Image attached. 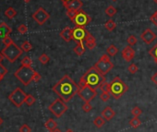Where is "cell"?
<instances>
[{"label": "cell", "instance_id": "cell-1", "mask_svg": "<svg viewBox=\"0 0 157 132\" xmlns=\"http://www.w3.org/2000/svg\"><path fill=\"white\" fill-rule=\"evenodd\" d=\"M52 90L65 103H68L75 96V94L78 93L79 85L76 84L68 75H65L52 88Z\"/></svg>", "mask_w": 157, "mask_h": 132}, {"label": "cell", "instance_id": "cell-2", "mask_svg": "<svg viewBox=\"0 0 157 132\" xmlns=\"http://www.w3.org/2000/svg\"><path fill=\"white\" fill-rule=\"evenodd\" d=\"M106 77H104L95 67H92L90 69H88L85 74L83 75L81 78L80 79L79 81V87L82 86H90L93 89H97L99 86L106 81Z\"/></svg>", "mask_w": 157, "mask_h": 132}, {"label": "cell", "instance_id": "cell-3", "mask_svg": "<svg viewBox=\"0 0 157 132\" xmlns=\"http://www.w3.org/2000/svg\"><path fill=\"white\" fill-rule=\"evenodd\" d=\"M110 85V94L116 100L119 99L125 92L129 91V86L126 84L119 77L114 78L113 81L109 83Z\"/></svg>", "mask_w": 157, "mask_h": 132}, {"label": "cell", "instance_id": "cell-4", "mask_svg": "<svg viewBox=\"0 0 157 132\" xmlns=\"http://www.w3.org/2000/svg\"><path fill=\"white\" fill-rule=\"evenodd\" d=\"M34 70L31 67H20L14 73V76L22 82L24 86H28L33 79Z\"/></svg>", "mask_w": 157, "mask_h": 132}, {"label": "cell", "instance_id": "cell-5", "mask_svg": "<svg viewBox=\"0 0 157 132\" xmlns=\"http://www.w3.org/2000/svg\"><path fill=\"white\" fill-rule=\"evenodd\" d=\"M1 53L3 54V56L5 57V58L7 59L10 63H14L22 54L23 50L22 48H19L13 42L11 45L5 46L2 49Z\"/></svg>", "mask_w": 157, "mask_h": 132}, {"label": "cell", "instance_id": "cell-6", "mask_svg": "<svg viewBox=\"0 0 157 132\" xmlns=\"http://www.w3.org/2000/svg\"><path fill=\"white\" fill-rule=\"evenodd\" d=\"M68 105L66 103L62 100V99L58 98L57 100H55L48 106V110L57 117H61L68 111Z\"/></svg>", "mask_w": 157, "mask_h": 132}, {"label": "cell", "instance_id": "cell-7", "mask_svg": "<svg viewBox=\"0 0 157 132\" xmlns=\"http://www.w3.org/2000/svg\"><path fill=\"white\" fill-rule=\"evenodd\" d=\"M94 67H95L104 76L114 68V64L110 60V57H109L108 54H104L100 57V59L95 63Z\"/></svg>", "mask_w": 157, "mask_h": 132}, {"label": "cell", "instance_id": "cell-8", "mask_svg": "<svg viewBox=\"0 0 157 132\" xmlns=\"http://www.w3.org/2000/svg\"><path fill=\"white\" fill-rule=\"evenodd\" d=\"M77 94L85 103H91L97 95V92L95 89H93V88L90 86H82L79 87V91Z\"/></svg>", "mask_w": 157, "mask_h": 132}, {"label": "cell", "instance_id": "cell-9", "mask_svg": "<svg viewBox=\"0 0 157 132\" xmlns=\"http://www.w3.org/2000/svg\"><path fill=\"white\" fill-rule=\"evenodd\" d=\"M26 97H27V94L22 89L16 88V89L9 94L8 99L16 107H20L25 103Z\"/></svg>", "mask_w": 157, "mask_h": 132}, {"label": "cell", "instance_id": "cell-10", "mask_svg": "<svg viewBox=\"0 0 157 132\" xmlns=\"http://www.w3.org/2000/svg\"><path fill=\"white\" fill-rule=\"evenodd\" d=\"M91 20H92L91 17L84 11V10L80 9L77 12L75 18L71 21L76 27H85L91 22Z\"/></svg>", "mask_w": 157, "mask_h": 132}, {"label": "cell", "instance_id": "cell-11", "mask_svg": "<svg viewBox=\"0 0 157 132\" xmlns=\"http://www.w3.org/2000/svg\"><path fill=\"white\" fill-rule=\"evenodd\" d=\"M50 14L43 7H39L36 11L33 14V19L37 22L38 25H44L49 19Z\"/></svg>", "mask_w": 157, "mask_h": 132}, {"label": "cell", "instance_id": "cell-12", "mask_svg": "<svg viewBox=\"0 0 157 132\" xmlns=\"http://www.w3.org/2000/svg\"><path fill=\"white\" fill-rule=\"evenodd\" d=\"M88 31L85 29V27H75L74 29H72V36L73 40L77 43H83V41L85 40Z\"/></svg>", "mask_w": 157, "mask_h": 132}, {"label": "cell", "instance_id": "cell-13", "mask_svg": "<svg viewBox=\"0 0 157 132\" xmlns=\"http://www.w3.org/2000/svg\"><path fill=\"white\" fill-rule=\"evenodd\" d=\"M155 38H156V34L151 29H146L141 34V39L146 43V45H151V43L155 40Z\"/></svg>", "mask_w": 157, "mask_h": 132}, {"label": "cell", "instance_id": "cell-14", "mask_svg": "<svg viewBox=\"0 0 157 132\" xmlns=\"http://www.w3.org/2000/svg\"><path fill=\"white\" fill-rule=\"evenodd\" d=\"M63 5L67 8V10H74V11H79V10L82 9L83 7L81 0H71V1L64 3Z\"/></svg>", "mask_w": 157, "mask_h": 132}, {"label": "cell", "instance_id": "cell-15", "mask_svg": "<svg viewBox=\"0 0 157 132\" xmlns=\"http://www.w3.org/2000/svg\"><path fill=\"white\" fill-rule=\"evenodd\" d=\"M122 57L124 58L125 61H127V62H130L133 58H134V56H135V51L133 50V48L130 46V45H128V46H126L122 52Z\"/></svg>", "mask_w": 157, "mask_h": 132}, {"label": "cell", "instance_id": "cell-16", "mask_svg": "<svg viewBox=\"0 0 157 132\" xmlns=\"http://www.w3.org/2000/svg\"><path fill=\"white\" fill-rule=\"evenodd\" d=\"M60 37L64 40L65 42L68 43L70 41L73 40V36H72V29H70L69 27H66L63 29L61 31H60V34H59Z\"/></svg>", "mask_w": 157, "mask_h": 132}, {"label": "cell", "instance_id": "cell-17", "mask_svg": "<svg viewBox=\"0 0 157 132\" xmlns=\"http://www.w3.org/2000/svg\"><path fill=\"white\" fill-rule=\"evenodd\" d=\"M101 116H103V118L106 120V121H110L112 118H114L115 116H116V113H115V111H114V110L111 107L107 106V107H106L102 111Z\"/></svg>", "mask_w": 157, "mask_h": 132}, {"label": "cell", "instance_id": "cell-18", "mask_svg": "<svg viewBox=\"0 0 157 132\" xmlns=\"http://www.w3.org/2000/svg\"><path fill=\"white\" fill-rule=\"evenodd\" d=\"M85 45L86 46L90 49V50H92L94 47L96 46V42H95V38L92 36V34H91L90 32H88V34L85 38Z\"/></svg>", "mask_w": 157, "mask_h": 132}, {"label": "cell", "instance_id": "cell-19", "mask_svg": "<svg viewBox=\"0 0 157 132\" xmlns=\"http://www.w3.org/2000/svg\"><path fill=\"white\" fill-rule=\"evenodd\" d=\"M10 32H11V29L7 25V23L5 22L0 23V38H4L6 36H8Z\"/></svg>", "mask_w": 157, "mask_h": 132}, {"label": "cell", "instance_id": "cell-20", "mask_svg": "<svg viewBox=\"0 0 157 132\" xmlns=\"http://www.w3.org/2000/svg\"><path fill=\"white\" fill-rule=\"evenodd\" d=\"M73 51L75 52L77 56L79 57L82 56V54L85 53V47H84V45H83V43H78V45L75 46L74 49H73Z\"/></svg>", "mask_w": 157, "mask_h": 132}, {"label": "cell", "instance_id": "cell-21", "mask_svg": "<svg viewBox=\"0 0 157 132\" xmlns=\"http://www.w3.org/2000/svg\"><path fill=\"white\" fill-rule=\"evenodd\" d=\"M45 128H46L48 130L52 131V130H54V129H56V128H57V123L56 122V121H55L54 119L49 118V119L46 121V122H45Z\"/></svg>", "mask_w": 157, "mask_h": 132}, {"label": "cell", "instance_id": "cell-22", "mask_svg": "<svg viewBox=\"0 0 157 132\" xmlns=\"http://www.w3.org/2000/svg\"><path fill=\"white\" fill-rule=\"evenodd\" d=\"M93 124H94V126H95L96 128H101L104 124H106V120L103 118L102 116H97L95 119L93 120Z\"/></svg>", "mask_w": 157, "mask_h": 132}, {"label": "cell", "instance_id": "cell-23", "mask_svg": "<svg viewBox=\"0 0 157 132\" xmlns=\"http://www.w3.org/2000/svg\"><path fill=\"white\" fill-rule=\"evenodd\" d=\"M104 27H106V29L108 31H114L115 29H116L117 24H116V22H115L114 20L109 19V20L106 21V23H104Z\"/></svg>", "mask_w": 157, "mask_h": 132}, {"label": "cell", "instance_id": "cell-24", "mask_svg": "<svg viewBox=\"0 0 157 132\" xmlns=\"http://www.w3.org/2000/svg\"><path fill=\"white\" fill-rule=\"evenodd\" d=\"M5 15L9 19H12L13 18L16 17L17 15V11L13 8V7H8L6 11H5Z\"/></svg>", "mask_w": 157, "mask_h": 132}, {"label": "cell", "instance_id": "cell-25", "mask_svg": "<svg viewBox=\"0 0 157 132\" xmlns=\"http://www.w3.org/2000/svg\"><path fill=\"white\" fill-rule=\"evenodd\" d=\"M106 53H107L108 56H110V57H114V56H116V54L118 53V49L117 48L116 45H111L106 49Z\"/></svg>", "mask_w": 157, "mask_h": 132}, {"label": "cell", "instance_id": "cell-26", "mask_svg": "<svg viewBox=\"0 0 157 132\" xmlns=\"http://www.w3.org/2000/svg\"><path fill=\"white\" fill-rule=\"evenodd\" d=\"M117 12H118V10L116 9V7H113V6H109V7H107L106 9V14L108 17H110V18L114 17L115 15L117 14Z\"/></svg>", "mask_w": 157, "mask_h": 132}, {"label": "cell", "instance_id": "cell-27", "mask_svg": "<svg viewBox=\"0 0 157 132\" xmlns=\"http://www.w3.org/2000/svg\"><path fill=\"white\" fill-rule=\"evenodd\" d=\"M141 122L138 117H133L132 119L129 120V125L133 128H138L141 126Z\"/></svg>", "mask_w": 157, "mask_h": 132}, {"label": "cell", "instance_id": "cell-28", "mask_svg": "<svg viewBox=\"0 0 157 132\" xmlns=\"http://www.w3.org/2000/svg\"><path fill=\"white\" fill-rule=\"evenodd\" d=\"M35 98H34V96H33L31 94H28L27 95V97H26V99H25V103L24 104H26L28 106H31L33 105L34 103H35Z\"/></svg>", "mask_w": 157, "mask_h": 132}, {"label": "cell", "instance_id": "cell-29", "mask_svg": "<svg viewBox=\"0 0 157 132\" xmlns=\"http://www.w3.org/2000/svg\"><path fill=\"white\" fill-rule=\"evenodd\" d=\"M22 48L23 50V52H29L31 51V49H33V45H31V43L28 41H25L22 43Z\"/></svg>", "mask_w": 157, "mask_h": 132}, {"label": "cell", "instance_id": "cell-30", "mask_svg": "<svg viewBox=\"0 0 157 132\" xmlns=\"http://www.w3.org/2000/svg\"><path fill=\"white\" fill-rule=\"evenodd\" d=\"M98 89H100L101 92H110V85H109V83L106 82V81H103V82L99 86Z\"/></svg>", "mask_w": 157, "mask_h": 132}, {"label": "cell", "instance_id": "cell-31", "mask_svg": "<svg viewBox=\"0 0 157 132\" xmlns=\"http://www.w3.org/2000/svg\"><path fill=\"white\" fill-rule=\"evenodd\" d=\"M31 64H33V61H31V57H24L22 60V66L23 67H31Z\"/></svg>", "mask_w": 157, "mask_h": 132}, {"label": "cell", "instance_id": "cell-32", "mask_svg": "<svg viewBox=\"0 0 157 132\" xmlns=\"http://www.w3.org/2000/svg\"><path fill=\"white\" fill-rule=\"evenodd\" d=\"M39 61L43 64V65H45V64H47L48 62H49V60H50V57L47 56L46 54H42L41 56L39 57Z\"/></svg>", "mask_w": 157, "mask_h": 132}, {"label": "cell", "instance_id": "cell-33", "mask_svg": "<svg viewBox=\"0 0 157 132\" xmlns=\"http://www.w3.org/2000/svg\"><path fill=\"white\" fill-rule=\"evenodd\" d=\"M110 97H111V94L108 92H102L100 94V98L103 102H107L110 99Z\"/></svg>", "mask_w": 157, "mask_h": 132}, {"label": "cell", "instance_id": "cell-34", "mask_svg": "<svg viewBox=\"0 0 157 132\" xmlns=\"http://www.w3.org/2000/svg\"><path fill=\"white\" fill-rule=\"evenodd\" d=\"M131 114L134 117H139L141 114H142V111H141V109L139 108L138 106H136L134 107L132 110H131Z\"/></svg>", "mask_w": 157, "mask_h": 132}, {"label": "cell", "instance_id": "cell-35", "mask_svg": "<svg viewBox=\"0 0 157 132\" xmlns=\"http://www.w3.org/2000/svg\"><path fill=\"white\" fill-rule=\"evenodd\" d=\"M150 54H151V56L153 57V59H154V62L157 64V43H156V45L150 50Z\"/></svg>", "mask_w": 157, "mask_h": 132}, {"label": "cell", "instance_id": "cell-36", "mask_svg": "<svg viewBox=\"0 0 157 132\" xmlns=\"http://www.w3.org/2000/svg\"><path fill=\"white\" fill-rule=\"evenodd\" d=\"M128 70H129L131 74H136V73L138 72L139 69H138L137 65H136V64H130V65L129 66V68H128Z\"/></svg>", "mask_w": 157, "mask_h": 132}, {"label": "cell", "instance_id": "cell-37", "mask_svg": "<svg viewBox=\"0 0 157 132\" xmlns=\"http://www.w3.org/2000/svg\"><path fill=\"white\" fill-rule=\"evenodd\" d=\"M138 40L137 38H136L134 35H129V38H128V43H129V45L132 46V45H135L136 43H137Z\"/></svg>", "mask_w": 157, "mask_h": 132}, {"label": "cell", "instance_id": "cell-38", "mask_svg": "<svg viewBox=\"0 0 157 132\" xmlns=\"http://www.w3.org/2000/svg\"><path fill=\"white\" fill-rule=\"evenodd\" d=\"M18 31L19 32L20 34H27V31H28V28L25 24H20L18 27Z\"/></svg>", "mask_w": 157, "mask_h": 132}, {"label": "cell", "instance_id": "cell-39", "mask_svg": "<svg viewBox=\"0 0 157 132\" xmlns=\"http://www.w3.org/2000/svg\"><path fill=\"white\" fill-rule=\"evenodd\" d=\"M92 106L91 105L90 103H85L84 104L82 105V110L84 111L85 113H88L90 111H92Z\"/></svg>", "mask_w": 157, "mask_h": 132}, {"label": "cell", "instance_id": "cell-40", "mask_svg": "<svg viewBox=\"0 0 157 132\" xmlns=\"http://www.w3.org/2000/svg\"><path fill=\"white\" fill-rule=\"evenodd\" d=\"M3 43H4V45L5 46H7V45H11V43H13V40L10 38L9 36H6V37H4L3 38Z\"/></svg>", "mask_w": 157, "mask_h": 132}, {"label": "cell", "instance_id": "cell-41", "mask_svg": "<svg viewBox=\"0 0 157 132\" xmlns=\"http://www.w3.org/2000/svg\"><path fill=\"white\" fill-rule=\"evenodd\" d=\"M78 11H74V10H67V16L70 19V20H72L75 18L76 14Z\"/></svg>", "mask_w": 157, "mask_h": 132}, {"label": "cell", "instance_id": "cell-42", "mask_svg": "<svg viewBox=\"0 0 157 132\" xmlns=\"http://www.w3.org/2000/svg\"><path fill=\"white\" fill-rule=\"evenodd\" d=\"M19 132H31V128L28 125L24 124L19 128Z\"/></svg>", "mask_w": 157, "mask_h": 132}, {"label": "cell", "instance_id": "cell-43", "mask_svg": "<svg viewBox=\"0 0 157 132\" xmlns=\"http://www.w3.org/2000/svg\"><path fill=\"white\" fill-rule=\"evenodd\" d=\"M150 20L152 21V22L157 27V10H156V11L150 17Z\"/></svg>", "mask_w": 157, "mask_h": 132}, {"label": "cell", "instance_id": "cell-44", "mask_svg": "<svg viewBox=\"0 0 157 132\" xmlns=\"http://www.w3.org/2000/svg\"><path fill=\"white\" fill-rule=\"evenodd\" d=\"M6 74H7V69L4 67L3 65L0 64V75L4 77Z\"/></svg>", "mask_w": 157, "mask_h": 132}, {"label": "cell", "instance_id": "cell-45", "mask_svg": "<svg viewBox=\"0 0 157 132\" xmlns=\"http://www.w3.org/2000/svg\"><path fill=\"white\" fill-rule=\"evenodd\" d=\"M41 78H42V77H41V75L38 73V72H34V75H33V81H35V82H38L40 80H41Z\"/></svg>", "mask_w": 157, "mask_h": 132}, {"label": "cell", "instance_id": "cell-46", "mask_svg": "<svg viewBox=\"0 0 157 132\" xmlns=\"http://www.w3.org/2000/svg\"><path fill=\"white\" fill-rule=\"evenodd\" d=\"M151 80H152V81H153V82L155 84V85H157V72H156V73H154V74L152 76Z\"/></svg>", "mask_w": 157, "mask_h": 132}, {"label": "cell", "instance_id": "cell-47", "mask_svg": "<svg viewBox=\"0 0 157 132\" xmlns=\"http://www.w3.org/2000/svg\"><path fill=\"white\" fill-rule=\"evenodd\" d=\"M4 58H5V57L3 56V54H2L1 52H0V64L2 63V61L4 60Z\"/></svg>", "mask_w": 157, "mask_h": 132}, {"label": "cell", "instance_id": "cell-48", "mask_svg": "<svg viewBox=\"0 0 157 132\" xmlns=\"http://www.w3.org/2000/svg\"><path fill=\"white\" fill-rule=\"evenodd\" d=\"M50 132H61V131H60V129H58V128H57L56 129H54V130H52V131H50Z\"/></svg>", "mask_w": 157, "mask_h": 132}, {"label": "cell", "instance_id": "cell-49", "mask_svg": "<svg viewBox=\"0 0 157 132\" xmlns=\"http://www.w3.org/2000/svg\"><path fill=\"white\" fill-rule=\"evenodd\" d=\"M62 1V3L64 4V3H67V2H68V1H71V0H61Z\"/></svg>", "mask_w": 157, "mask_h": 132}, {"label": "cell", "instance_id": "cell-50", "mask_svg": "<svg viewBox=\"0 0 157 132\" xmlns=\"http://www.w3.org/2000/svg\"><path fill=\"white\" fill-rule=\"evenodd\" d=\"M3 124V119L1 118V117H0V126H1Z\"/></svg>", "mask_w": 157, "mask_h": 132}, {"label": "cell", "instance_id": "cell-51", "mask_svg": "<svg viewBox=\"0 0 157 132\" xmlns=\"http://www.w3.org/2000/svg\"><path fill=\"white\" fill-rule=\"evenodd\" d=\"M23 1H24L25 3H29V2H31V0H23Z\"/></svg>", "mask_w": 157, "mask_h": 132}, {"label": "cell", "instance_id": "cell-52", "mask_svg": "<svg viewBox=\"0 0 157 132\" xmlns=\"http://www.w3.org/2000/svg\"><path fill=\"white\" fill-rule=\"evenodd\" d=\"M66 132H74V131H73L72 129H68V130H67Z\"/></svg>", "mask_w": 157, "mask_h": 132}, {"label": "cell", "instance_id": "cell-53", "mask_svg": "<svg viewBox=\"0 0 157 132\" xmlns=\"http://www.w3.org/2000/svg\"><path fill=\"white\" fill-rule=\"evenodd\" d=\"M3 78H4V77H3V76H1V75H0V81H1L3 80Z\"/></svg>", "mask_w": 157, "mask_h": 132}, {"label": "cell", "instance_id": "cell-54", "mask_svg": "<svg viewBox=\"0 0 157 132\" xmlns=\"http://www.w3.org/2000/svg\"><path fill=\"white\" fill-rule=\"evenodd\" d=\"M153 2H154L155 4H157V0H153Z\"/></svg>", "mask_w": 157, "mask_h": 132}, {"label": "cell", "instance_id": "cell-55", "mask_svg": "<svg viewBox=\"0 0 157 132\" xmlns=\"http://www.w3.org/2000/svg\"><path fill=\"white\" fill-rule=\"evenodd\" d=\"M112 1H114V2H116V1H117V0H112Z\"/></svg>", "mask_w": 157, "mask_h": 132}]
</instances>
